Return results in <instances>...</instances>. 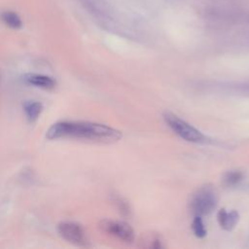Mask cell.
Wrapping results in <instances>:
<instances>
[{
	"label": "cell",
	"mask_w": 249,
	"mask_h": 249,
	"mask_svg": "<svg viewBox=\"0 0 249 249\" xmlns=\"http://www.w3.org/2000/svg\"><path fill=\"white\" fill-rule=\"evenodd\" d=\"M163 119L167 124V125L177 135H179L181 138L185 139L186 141L195 142V143L203 141L204 139L203 134L198 129H196V127H194L184 120L180 119L178 116L172 113L166 112L163 114Z\"/></svg>",
	"instance_id": "cell-2"
},
{
	"label": "cell",
	"mask_w": 249,
	"mask_h": 249,
	"mask_svg": "<svg viewBox=\"0 0 249 249\" xmlns=\"http://www.w3.org/2000/svg\"><path fill=\"white\" fill-rule=\"evenodd\" d=\"M50 140L59 138H78L101 143H111L119 140L122 133L108 125L89 122L63 121L53 124L46 134Z\"/></svg>",
	"instance_id": "cell-1"
},
{
	"label": "cell",
	"mask_w": 249,
	"mask_h": 249,
	"mask_svg": "<svg viewBox=\"0 0 249 249\" xmlns=\"http://www.w3.org/2000/svg\"><path fill=\"white\" fill-rule=\"evenodd\" d=\"M217 219L219 222V225L226 231H231L234 228L236 223L238 222L239 215L236 211L232 210L231 212H227L226 209L219 210L217 214Z\"/></svg>",
	"instance_id": "cell-6"
},
{
	"label": "cell",
	"mask_w": 249,
	"mask_h": 249,
	"mask_svg": "<svg viewBox=\"0 0 249 249\" xmlns=\"http://www.w3.org/2000/svg\"><path fill=\"white\" fill-rule=\"evenodd\" d=\"M100 228L103 231L114 235L125 242H131L134 239L133 230L128 224L124 222L103 220L100 222Z\"/></svg>",
	"instance_id": "cell-4"
},
{
	"label": "cell",
	"mask_w": 249,
	"mask_h": 249,
	"mask_svg": "<svg viewBox=\"0 0 249 249\" xmlns=\"http://www.w3.org/2000/svg\"><path fill=\"white\" fill-rule=\"evenodd\" d=\"M192 229H193V231H194L195 235L199 237V238H202L206 235V230L204 228V225H203V222H202L200 216L196 215L195 217V219L193 221Z\"/></svg>",
	"instance_id": "cell-10"
},
{
	"label": "cell",
	"mask_w": 249,
	"mask_h": 249,
	"mask_svg": "<svg viewBox=\"0 0 249 249\" xmlns=\"http://www.w3.org/2000/svg\"><path fill=\"white\" fill-rule=\"evenodd\" d=\"M58 233L62 238L75 245H86L87 236L83 228L73 222H62L57 228Z\"/></svg>",
	"instance_id": "cell-5"
},
{
	"label": "cell",
	"mask_w": 249,
	"mask_h": 249,
	"mask_svg": "<svg viewBox=\"0 0 249 249\" xmlns=\"http://www.w3.org/2000/svg\"><path fill=\"white\" fill-rule=\"evenodd\" d=\"M242 179V173L238 170H232L228 172L224 177V182L228 186H233L239 183Z\"/></svg>",
	"instance_id": "cell-11"
},
{
	"label": "cell",
	"mask_w": 249,
	"mask_h": 249,
	"mask_svg": "<svg viewBox=\"0 0 249 249\" xmlns=\"http://www.w3.org/2000/svg\"><path fill=\"white\" fill-rule=\"evenodd\" d=\"M42 109H43L42 104L37 101L25 102L23 105V110L25 112L26 118L30 122H33L38 119V117L40 116V114L42 112Z\"/></svg>",
	"instance_id": "cell-9"
},
{
	"label": "cell",
	"mask_w": 249,
	"mask_h": 249,
	"mask_svg": "<svg viewBox=\"0 0 249 249\" xmlns=\"http://www.w3.org/2000/svg\"><path fill=\"white\" fill-rule=\"evenodd\" d=\"M216 195L210 187H203L198 190L191 201L192 210L197 216L210 213L216 207Z\"/></svg>",
	"instance_id": "cell-3"
},
{
	"label": "cell",
	"mask_w": 249,
	"mask_h": 249,
	"mask_svg": "<svg viewBox=\"0 0 249 249\" xmlns=\"http://www.w3.org/2000/svg\"><path fill=\"white\" fill-rule=\"evenodd\" d=\"M1 19L2 21L11 28L18 29L22 26V21L18 15L13 11H4L1 13Z\"/></svg>",
	"instance_id": "cell-8"
},
{
	"label": "cell",
	"mask_w": 249,
	"mask_h": 249,
	"mask_svg": "<svg viewBox=\"0 0 249 249\" xmlns=\"http://www.w3.org/2000/svg\"><path fill=\"white\" fill-rule=\"evenodd\" d=\"M24 80L26 83L30 85L45 89H51L55 86V81L53 79H52L49 76L40 74H27L24 76Z\"/></svg>",
	"instance_id": "cell-7"
}]
</instances>
